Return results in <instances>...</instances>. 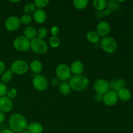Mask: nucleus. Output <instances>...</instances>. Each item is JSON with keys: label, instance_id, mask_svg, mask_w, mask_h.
<instances>
[{"label": "nucleus", "instance_id": "obj_30", "mask_svg": "<svg viewBox=\"0 0 133 133\" xmlns=\"http://www.w3.org/2000/svg\"><path fill=\"white\" fill-rule=\"evenodd\" d=\"M49 3V0H35L33 1V3L35 4L36 8L40 9H42L43 8L46 7Z\"/></svg>", "mask_w": 133, "mask_h": 133}, {"label": "nucleus", "instance_id": "obj_21", "mask_svg": "<svg viewBox=\"0 0 133 133\" xmlns=\"http://www.w3.org/2000/svg\"><path fill=\"white\" fill-rule=\"evenodd\" d=\"M23 35L25 37L31 41L33 39L37 38V30L32 26H28L24 29Z\"/></svg>", "mask_w": 133, "mask_h": 133}, {"label": "nucleus", "instance_id": "obj_35", "mask_svg": "<svg viewBox=\"0 0 133 133\" xmlns=\"http://www.w3.org/2000/svg\"><path fill=\"white\" fill-rule=\"evenodd\" d=\"M61 81H60V79H58L57 77H53V79H51V85L53 86V87H58V86L60 85V84H61Z\"/></svg>", "mask_w": 133, "mask_h": 133}, {"label": "nucleus", "instance_id": "obj_11", "mask_svg": "<svg viewBox=\"0 0 133 133\" xmlns=\"http://www.w3.org/2000/svg\"><path fill=\"white\" fill-rule=\"evenodd\" d=\"M118 96L117 92L109 90L103 96V101L104 104L108 107H112L116 105L118 101Z\"/></svg>", "mask_w": 133, "mask_h": 133}, {"label": "nucleus", "instance_id": "obj_3", "mask_svg": "<svg viewBox=\"0 0 133 133\" xmlns=\"http://www.w3.org/2000/svg\"><path fill=\"white\" fill-rule=\"evenodd\" d=\"M101 49L108 54H112L118 49V43L116 40L110 36H106L101 39L99 42Z\"/></svg>", "mask_w": 133, "mask_h": 133}, {"label": "nucleus", "instance_id": "obj_32", "mask_svg": "<svg viewBox=\"0 0 133 133\" xmlns=\"http://www.w3.org/2000/svg\"><path fill=\"white\" fill-rule=\"evenodd\" d=\"M18 96V91L16 88H10V89H8L7 92H6V96L10 99L11 100L14 99Z\"/></svg>", "mask_w": 133, "mask_h": 133}, {"label": "nucleus", "instance_id": "obj_27", "mask_svg": "<svg viewBox=\"0 0 133 133\" xmlns=\"http://www.w3.org/2000/svg\"><path fill=\"white\" fill-rule=\"evenodd\" d=\"M61 39L58 36H52L49 40V44L52 48H57L61 45Z\"/></svg>", "mask_w": 133, "mask_h": 133}, {"label": "nucleus", "instance_id": "obj_13", "mask_svg": "<svg viewBox=\"0 0 133 133\" xmlns=\"http://www.w3.org/2000/svg\"><path fill=\"white\" fill-rule=\"evenodd\" d=\"M13 108V103L10 99L6 96L0 97V112L3 113H8L12 110Z\"/></svg>", "mask_w": 133, "mask_h": 133}, {"label": "nucleus", "instance_id": "obj_24", "mask_svg": "<svg viewBox=\"0 0 133 133\" xmlns=\"http://www.w3.org/2000/svg\"><path fill=\"white\" fill-rule=\"evenodd\" d=\"M13 77V73L12 71L10 70V69L7 70L5 71L3 74L1 75V83H4V84H7L9 82L11 81Z\"/></svg>", "mask_w": 133, "mask_h": 133}, {"label": "nucleus", "instance_id": "obj_41", "mask_svg": "<svg viewBox=\"0 0 133 133\" xmlns=\"http://www.w3.org/2000/svg\"><path fill=\"white\" fill-rule=\"evenodd\" d=\"M0 133H14L10 129H4L0 132Z\"/></svg>", "mask_w": 133, "mask_h": 133}, {"label": "nucleus", "instance_id": "obj_5", "mask_svg": "<svg viewBox=\"0 0 133 133\" xmlns=\"http://www.w3.org/2000/svg\"><path fill=\"white\" fill-rule=\"evenodd\" d=\"M29 70V65L24 60L19 59L14 61L10 66V70L16 75H24Z\"/></svg>", "mask_w": 133, "mask_h": 133}, {"label": "nucleus", "instance_id": "obj_19", "mask_svg": "<svg viewBox=\"0 0 133 133\" xmlns=\"http://www.w3.org/2000/svg\"><path fill=\"white\" fill-rule=\"evenodd\" d=\"M27 131L29 133H42L44 127L42 125L38 122H32L28 124Z\"/></svg>", "mask_w": 133, "mask_h": 133}, {"label": "nucleus", "instance_id": "obj_14", "mask_svg": "<svg viewBox=\"0 0 133 133\" xmlns=\"http://www.w3.org/2000/svg\"><path fill=\"white\" fill-rule=\"evenodd\" d=\"M109 83L110 90L118 92L119 90L125 88L126 86V81L123 79H114Z\"/></svg>", "mask_w": 133, "mask_h": 133}, {"label": "nucleus", "instance_id": "obj_1", "mask_svg": "<svg viewBox=\"0 0 133 133\" xmlns=\"http://www.w3.org/2000/svg\"><path fill=\"white\" fill-rule=\"evenodd\" d=\"M9 125L10 129L14 133H22L27 130L28 122L23 114L14 113L9 118Z\"/></svg>", "mask_w": 133, "mask_h": 133}, {"label": "nucleus", "instance_id": "obj_22", "mask_svg": "<svg viewBox=\"0 0 133 133\" xmlns=\"http://www.w3.org/2000/svg\"><path fill=\"white\" fill-rule=\"evenodd\" d=\"M58 90L62 96H67L71 94V88L69 83L67 82H61L58 86Z\"/></svg>", "mask_w": 133, "mask_h": 133}, {"label": "nucleus", "instance_id": "obj_34", "mask_svg": "<svg viewBox=\"0 0 133 133\" xmlns=\"http://www.w3.org/2000/svg\"><path fill=\"white\" fill-rule=\"evenodd\" d=\"M50 31H51V33L52 36H57V35H58V34L59 33L60 29L58 26L53 25V27L51 28Z\"/></svg>", "mask_w": 133, "mask_h": 133}, {"label": "nucleus", "instance_id": "obj_16", "mask_svg": "<svg viewBox=\"0 0 133 133\" xmlns=\"http://www.w3.org/2000/svg\"><path fill=\"white\" fill-rule=\"evenodd\" d=\"M32 19L38 24L45 23L47 19V14L43 9H36L32 14Z\"/></svg>", "mask_w": 133, "mask_h": 133}, {"label": "nucleus", "instance_id": "obj_42", "mask_svg": "<svg viewBox=\"0 0 133 133\" xmlns=\"http://www.w3.org/2000/svg\"><path fill=\"white\" fill-rule=\"evenodd\" d=\"M22 133H29V132L27 131H24V132H22Z\"/></svg>", "mask_w": 133, "mask_h": 133}, {"label": "nucleus", "instance_id": "obj_37", "mask_svg": "<svg viewBox=\"0 0 133 133\" xmlns=\"http://www.w3.org/2000/svg\"><path fill=\"white\" fill-rule=\"evenodd\" d=\"M103 95L99 94H96L94 97V99L96 102H101L103 101Z\"/></svg>", "mask_w": 133, "mask_h": 133}, {"label": "nucleus", "instance_id": "obj_36", "mask_svg": "<svg viewBox=\"0 0 133 133\" xmlns=\"http://www.w3.org/2000/svg\"><path fill=\"white\" fill-rule=\"evenodd\" d=\"M6 70V65L5 62L2 61H0V75H2Z\"/></svg>", "mask_w": 133, "mask_h": 133}, {"label": "nucleus", "instance_id": "obj_15", "mask_svg": "<svg viewBox=\"0 0 133 133\" xmlns=\"http://www.w3.org/2000/svg\"><path fill=\"white\" fill-rule=\"evenodd\" d=\"M71 74L74 75H82L84 70V66L83 62L79 60L74 61L70 66Z\"/></svg>", "mask_w": 133, "mask_h": 133}, {"label": "nucleus", "instance_id": "obj_2", "mask_svg": "<svg viewBox=\"0 0 133 133\" xmlns=\"http://www.w3.org/2000/svg\"><path fill=\"white\" fill-rule=\"evenodd\" d=\"M69 84L71 90L76 92H82L87 89L90 84V81L84 75H78L71 76L69 80Z\"/></svg>", "mask_w": 133, "mask_h": 133}, {"label": "nucleus", "instance_id": "obj_18", "mask_svg": "<svg viewBox=\"0 0 133 133\" xmlns=\"http://www.w3.org/2000/svg\"><path fill=\"white\" fill-rule=\"evenodd\" d=\"M117 94H118V99L123 102L129 101L131 98V92L126 87L119 90L117 92Z\"/></svg>", "mask_w": 133, "mask_h": 133}, {"label": "nucleus", "instance_id": "obj_38", "mask_svg": "<svg viewBox=\"0 0 133 133\" xmlns=\"http://www.w3.org/2000/svg\"><path fill=\"white\" fill-rule=\"evenodd\" d=\"M95 16L98 19H102L105 17V14H104V11L103 10H101V11H96Z\"/></svg>", "mask_w": 133, "mask_h": 133}, {"label": "nucleus", "instance_id": "obj_17", "mask_svg": "<svg viewBox=\"0 0 133 133\" xmlns=\"http://www.w3.org/2000/svg\"><path fill=\"white\" fill-rule=\"evenodd\" d=\"M29 68L31 70L32 72H33L34 74H40L42 72L43 69V65L42 63L40 61L37 59L33 60L32 61H31V62L30 63L29 65Z\"/></svg>", "mask_w": 133, "mask_h": 133}, {"label": "nucleus", "instance_id": "obj_9", "mask_svg": "<svg viewBox=\"0 0 133 133\" xmlns=\"http://www.w3.org/2000/svg\"><path fill=\"white\" fill-rule=\"evenodd\" d=\"M21 25L20 19L16 16H10L5 21V27L7 31L14 32L17 31Z\"/></svg>", "mask_w": 133, "mask_h": 133}, {"label": "nucleus", "instance_id": "obj_4", "mask_svg": "<svg viewBox=\"0 0 133 133\" xmlns=\"http://www.w3.org/2000/svg\"><path fill=\"white\" fill-rule=\"evenodd\" d=\"M30 48L36 54L44 55L48 51V45L44 40L36 38L31 41Z\"/></svg>", "mask_w": 133, "mask_h": 133}, {"label": "nucleus", "instance_id": "obj_40", "mask_svg": "<svg viewBox=\"0 0 133 133\" xmlns=\"http://www.w3.org/2000/svg\"><path fill=\"white\" fill-rule=\"evenodd\" d=\"M103 11H104V14H105V16H110L112 13V12L110 11L109 9H107V8H106V9H105Z\"/></svg>", "mask_w": 133, "mask_h": 133}, {"label": "nucleus", "instance_id": "obj_23", "mask_svg": "<svg viewBox=\"0 0 133 133\" xmlns=\"http://www.w3.org/2000/svg\"><path fill=\"white\" fill-rule=\"evenodd\" d=\"M107 1L105 0H94L92 2L93 7L97 11L105 10L107 8Z\"/></svg>", "mask_w": 133, "mask_h": 133}, {"label": "nucleus", "instance_id": "obj_7", "mask_svg": "<svg viewBox=\"0 0 133 133\" xmlns=\"http://www.w3.org/2000/svg\"><path fill=\"white\" fill-rule=\"evenodd\" d=\"M31 41L24 36H19L16 38L12 43L13 47L19 52H25L30 49Z\"/></svg>", "mask_w": 133, "mask_h": 133}, {"label": "nucleus", "instance_id": "obj_8", "mask_svg": "<svg viewBox=\"0 0 133 133\" xmlns=\"http://www.w3.org/2000/svg\"><path fill=\"white\" fill-rule=\"evenodd\" d=\"M32 84L36 90L38 92H44L48 87V81L44 75L38 74L32 79Z\"/></svg>", "mask_w": 133, "mask_h": 133}, {"label": "nucleus", "instance_id": "obj_10", "mask_svg": "<svg viewBox=\"0 0 133 133\" xmlns=\"http://www.w3.org/2000/svg\"><path fill=\"white\" fill-rule=\"evenodd\" d=\"M94 88L96 94L103 96L108 91L110 90L109 83L105 79H98L94 83Z\"/></svg>", "mask_w": 133, "mask_h": 133}, {"label": "nucleus", "instance_id": "obj_33", "mask_svg": "<svg viewBox=\"0 0 133 133\" xmlns=\"http://www.w3.org/2000/svg\"><path fill=\"white\" fill-rule=\"evenodd\" d=\"M7 91H8V88L6 84L0 82V97L6 96Z\"/></svg>", "mask_w": 133, "mask_h": 133}, {"label": "nucleus", "instance_id": "obj_6", "mask_svg": "<svg viewBox=\"0 0 133 133\" xmlns=\"http://www.w3.org/2000/svg\"><path fill=\"white\" fill-rule=\"evenodd\" d=\"M56 76L62 82H67L71 77V72L70 66L65 64H61L55 70Z\"/></svg>", "mask_w": 133, "mask_h": 133}, {"label": "nucleus", "instance_id": "obj_26", "mask_svg": "<svg viewBox=\"0 0 133 133\" xmlns=\"http://www.w3.org/2000/svg\"><path fill=\"white\" fill-rule=\"evenodd\" d=\"M107 8L109 9L112 12H117L120 9V5L118 1L111 0V1H109L107 2Z\"/></svg>", "mask_w": 133, "mask_h": 133}, {"label": "nucleus", "instance_id": "obj_29", "mask_svg": "<svg viewBox=\"0 0 133 133\" xmlns=\"http://www.w3.org/2000/svg\"><path fill=\"white\" fill-rule=\"evenodd\" d=\"M19 19H20L21 24H23L24 25H29L32 23V17L29 14H24L20 17Z\"/></svg>", "mask_w": 133, "mask_h": 133}, {"label": "nucleus", "instance_id": "obj_20", "mask_svg": "<svg viewBox=\"0 0 133 133\" xmlns=\"http://www.w3.org/2000/svg\"><path fill=\"white\" fill-rule=\"evenodd\" d=\"M87 40L93 44H97L101 41V36L97 33L96 31H89L86 35Z\"/></svg>", "mask_w": 133, "mask_h": 133}, {"label": "nucleus", "instance_id": "obj_39", "mask_svg": "<svg viewBox=\"0 0 133 133\" xmlns=\"http://www.w3.org/2000/svg\"><path fill=\"white\" fill-rule=\"evenodd\" d=\"M5 118H6V117H5V114L0 112V123H3L5 120Z\"/></svg>", "mask_w": 133, "mask_h": 133}, {"label": "nucleus", "instance_id": "obj_28", "mask_svg": "<svg viewBox=\"0 0 133 133\" xmlns=\"http://www.w3.org/2000/svg\"><path fill=\"white\" fill-rule=\"evenodd\" d=\"M36 8L35 6V4L33 3V2H30L25 5L23 10H24L25 14L31 15V14H33L34 12L36 10Z\"/></svg>", "mask_w": 133, "mask_h": 133}, {"label": "nucleus", "instance_id": "obj_31", "mask_svg": "<svg viewBox=\"0 0 133 133\" xmlns=\"http://www.w3.org/2000/svg\"><path fill=\"white\" fill-rule=\"evenodd\" d=\"M48 35V31L45 27H40L37 30V38L44 40Z\"/></svg>", "mask_w": 133, "mask_h": 133}, {"label": "nucleus", "instance_id": "obj_12", "mask_svg": "<svg viewBox=\"0 0 133 133\" xmlns=\"http://www.w3.org/2000/svg\"><path fill=\"white\" fill-rule=\"evenodd\" d=\"M111 30L110 24L105 21H101L96 26V31L101 37H106L109 35Z\"/></svg>", "mask_w": 133, "mask_h": 133}, {"label": "nucleus", "instance_id": "obj_25", "mask_svg": "<svg viewBox=\"0 0 133 133\" xmlns=\"http://www.w3.org/2000/svg\"><path fill=\"white\" fill-rule=\"evenodd\" d=\"M73 3H74V7L77 10H82L86 9L88 6V0H74Z\"/></svg>", "mask_w": 133, "mask_h": 133}]
</instances>
